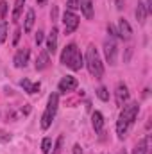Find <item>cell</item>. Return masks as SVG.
I'll return each mask as SVG.
<instances>
[{"label": "cell", "mask_w": 152, "mask_h": 154, "mask_svg": "<svg viewBox=\"0 0 152 154\" xmlns=\"http://www.w3.org/2000/svg\"><path fill=\"white\" fill-rule=\"evenodd\" d=\"M138 109H140V108H138V102H131V104L123 106L122 113L118 116V124H116V133H118V138H120V140L127 134L129 127L132 125L134 118L138 116Z\"/></svg>", "instance_id": "1"}, {"label": "cell", "mask_w": 152, "mask_h": 154, "mask_svg": "<svg viewBox=\"0 0 152 154\" xmlns=\"http://www.w3.org/2000/svg\"><path fill=\"white\" fill-rule=\"evenodd\" d=\"M61 63L66 65L72 70H81L82 68L84 61H82V56H81V52H79L75 43H70L68 47H65V50L61 54Z\"/></svg>", "instance_id": "2"}, {"label": "cell", "mask_w": 152, "mask_h": 154, "mask_svg": "<svg viewBox=\"0 0 152 154\" xmlns=\"http://www.w3.org/2000/svg\"><path fill=\"white\" fill-rule=\"evenodd\" d=\"M86 65H88V70L90 74L97 79L104 75V66H102V61H100V56L97 52V48L93 45L88 47V52H86Z\"/></svg>", "instance_id": "3"}, {"label": "cell", "mask_w": 152, "mask_h": 154, "mask_svg": "<svg viewBox=\"0 0 152 154\" xmlns=\"http://www.w3.org/2000/svg\"><path fill=\"white\" fill-rule=\"evenodd\" d=\"M57 102H59L57 93H50V97H48V106H47L45 113L41 116V127H43V129H48V127H50V124H52V120H54V116H56V111H57Z\"/></svg>", "instance_id": "4"}, {"label": "cell", "mask_w": 152, "mask_h": 154, "mask_svg": "<svg viewBox=\"0 0 152 154\" xmlns=\"http://www.w3.org/2000/svg\"><path fill=\"white\" fill-rule=\"evenodd\" d=\"M63 23H65V32H66V34H72L77 27H79V16L74 14L72 11H65V14H63Z\"/></svg>", "instance_id": "5"}, {"label": "cell", "mask_w": 152, "mask_h": 154, "mask_svg": "<svg viewBox=\"0 0 152 154\" xmlns=\"http://www.w3.org/2000/svg\"><path fill=\"white\" fill-rule=\"evenodd\" d=\"M104 52H106V59H108V63H109V65H114V63H116V52H118L114 39L109 38V39L104 41Z\"/></svg>", "instance_id": "6"}, {"label": "cell", "mask_w": 152, "mask_h": 154, "mask_svg": "<svg viewBox=\"0 0 152 154\" xmlns=\"http://www.w3.org/2000/svg\"><path fill=\"white\" fill-rule=\"evenodd\" d=\"M114 99H116V106H123L129 99V90L123 82L116 84V91H114Z\"/></svg>", "instance_id": "7"}, {"label": "cell", "mask_w": 152, "mask_h": 154, "mask_svg": "<svg viewBox=\"0 0 152 154\" xmlns=\"http://www.w3.org/2000/svg\"><path fill=\"white\" fill-rule=\"evenodd\" d=\"M77 86H79V82H77V79L74 75H66L59 81V91H63V93L75 90Z\"/></svg>", "instance_id": "8"}, {"label": "cell", "mask_w": 152, "mask_h": 154, "mask_svg": "<svg viewBox=\"0 0 152 154\" xmlns=\"http://www.w3.org/2000/svg\"><path fill=\"white\" fill-rule=\"evenodd\" d=\"M131 34H132V29H131L129 22L125 18H120V22H118V36L122 39H131Z\"/></svg>", "instance_id": "9"}, {"label": "cell", "mask_w": 152, "mask_h": 154, "mask_svg": "<svg viewBox=\"0 0 152 154\" xmlns=\"http://www.w3.org/2000/svg\"><path fill=\"white\" fill-rule=\"evenodd\" d=\"M56 50H57V29L52 27V32L48 34V39H47V52L56 54Z\"/></svg>", "instance_id": "10"}, {"label": "cell", "mask_w": 152, "mask_h": 154, "mask_svg": "<svg viewBox=\"0 0 152 154\" xmlns=\"http://www.w3.org/2000/svg\"><path fill=\"white\" fill-rule=\"evenodd\" d=\"M27 59H29V50L23 48V50H18V54L14 56V66L16 68H22L27 65Z\"/></svg>", "instance_id": "11"}, {"label": "cell", "mask_w": 152, "mask_h": 154, "mask_svg": "<svg viewBox=\"0 0 152 154\" xmlns=\"http://www.w3.org/2000/svg\"><path fill=\"white\" fill-rule=\"evenodd\" d=\"M48 63H50V57H48V52H47V50H43V52H39V56L36 57V70H45V68L48 66Z\"/></svg>", "instance_id": "12"}, {"label": "cell", "mask_w": 152, "mask_h": 154, "mask_svg": "<svg viewBox=\"0 0 152 154\" xmlns=\"http://www.w3.org/2000/svg\"><path fill=\"white\" fill-rule=\"evenodd\" d=\"M79 2V7L82 9V13H84V16L90 20V18H93V4H91V0H77Z\"/></svg>", "instance_id": "13"}, {"label": "cell", "mask_w": 152, "mask_h": 154, "mask_svg": "<svg viewBox=\"0 0 152 154\" xmlns=\"http://www.w3.org/2000/svg\"><path fill=\"white\" fill-rule=\"evenodd\" d=\"M91 124H93V129H95L97 133H100L102 127H104V116H102V113L95 111V113L91 115Z\"/></svg>", "instance_id": "14"}, {"label": "cell", "mask_w": 152, "mask_h": 154, "mask_svg": "<svg viewBox=\"0 0 152 154\" xmlns=\"http://www.w3.org/2000/svg\"><path fill=\"white\" fill-rule=\"evenodd\" d=\"M20 84H22V88H23L27 93H36V91H39V88H41V84H39V82L31 84V81H29V79H22V81H20Z\"/></svg>", "instance_id": "15"}, {"label": "cell", "mask_w": 152, "mask_h": 154, "mask_svg": "<svg viewBox=\"0 0 152 154\" xmlns=\"http://www.w3.org/2000/svg\"><path fill=\"white\" fill-rule=\"evenodd\" d=\"M34 20H36V14H34V11H32V9H29V11H27V14H25V27H23V31H25V32H31V31H32Z\"/></svg>", "instance_id": "16"}, {"label": "cell", "mask_w": 152, "mask_h": 154, "mask_svg": "<svg viewBox=\"0 0 152 154\" xmlns=\"http://www.w3.org/2000/svg\"><path fill=\"white\" fill-rule=\"evenodd\" d=\"M23 4H25V0H16V4H14V11H13V22H18V20H20L22 9H23Z\"/></svg>", "instance_id": "17"}, {"label": "cell", "mask_w": 152, "mask_h": 154, "mask_svg": "<svg viewBox=\"0 0 152 154\" xmlns=\"http://www.w3.org/2000/svg\"><path fill=\"white\" fill-rule=\"evenodd\" d=\"M147 143H149V138H143L138 142V145L134 147L132 154H147Z\"/></svg>", "instance_id": "18"}, {"label": "cell", "mask_w": 152, "mask_h": 154, "mask_svg": "<svg viewBox=\"0 0 152 154\" xmlns=\"http://www.w3.org/2000/svg\"><path fill=\"white\" fill-rule=\"evenodd\" d=\"M136 18H138V22H145V18H147V9H145V4H138V9H136Z\"/></svg>", "instance_id": "19"}, {"label": "cell", "mask_w": 152, "mask_h": 154, "mask_svg": "<svg viewBox=\"0 0 152 154\" xmlns=\"http://www.w3.org/2000/svg\"><path fill=\"white\" fill-rule=\"evenodd\" d=\"M97 95H99V99H100V100H104V102H106V100H109V91H108L104 86L97 90Z\"/></svg>", "instance_id": "20"}, {"label": "cell", "mask_w": 152, "mask_h": 154, "mask_svg": "<svg viewBox=\"0 0 152 154\" xmlns=\"http://www.w3.org/2000/svg\"><path fill=\"white\" fill-rule=\"evenodd\" d=\"M50 149H52V140H50V138H45V140L41 142V151L45 154H48Z\"/></svg>", "instance_id": "21"}, {"label": "cell", "mask_w": 152, "mask_h": 154, "mask_svg": "<svg viewBox=\"0 0 152 154\" xmlns=\"http://www.w3.org/2000/svg\"><path fill=\"white\" fill-rule=\"evenodd\" d=\"M5 38H7V23L0 22V43H4Z\"/></svg>", "instance_id": "22"}, {"label": "cell", "mask_w": 152, "mask_h": 154, "mask_svg": "<svg viewBox=\"0 0 152 154\" xmlns=\"http://www.w3.org/2000/svg\"><path fill=\"white\" fill-rule=\"evenodd\" d=\"M0 16H2V20L7 16V2H5V0L0 2Z\"/></svg>", "instance_id": "23"}, {"label": "cell", "mask_w": 152, "mask_h": 154, "mask_svg": "<svg viewBox=\"0 0 152 154\" xmlns=\"http://www.w3.org/2000/svg\"><path fill=\"white\" fill-rule=\"evenodd\" d=\"M9 140H11V136H9L4 129H0V142H4V143H5V142H9Z\"/></svg>", "instance_id": "24"}, {"label": "cell", "mask_w": 152, "mask_h": 154, "mask_svg": "<svg viewBox=\"0 0 152 154\" xmlns=\"http://www.w3.org/2000/svg\"><path fill=\"white\" fill-rule=\"evenodd\" d=\"M63 136H59V140H57V145H56V151H54V154H59L61 152V145H63Z\"/></svg>", "instance_id": "25"}, {"label": "cell", "mask_w": 152, "mask_h": 154, "mask_svg": "<svg viewBox=\"0 0 152 154\" xmlns=\"http://www.w3.org/2000/svg\"><path fill=\"white\" fill-rule=\"evenodd\" d=\"M20 34H22V31L16 29V31H14V38H13V45H18V41H20Z\"/></svg>", "instance_id": "26"}, {"label": "cell", "mask_w": 152, "mask_h": 154, "mask_svg": "<svg viewBox=\"0 0 152 154\" xmlns=\"http://www.w3.org/2000/svg\"><path fill=\"white\" fill-rule=\"evenodd\" d=\"M50 18H52V22H56V20H57V7H56V5L52 7V13H50Z\"/></svg>", "instance_id": "27"}, {"label": "cell", "mask_w": 152, "mask_h": 154, "mask_svg": "<svg viewBox=\"0 0 152 154\" xmlns=\"http://www.w3.org/2000/svg\"><path fill=\"white\" fill-rule=\"evenodd\" d=\"M68 7H70V9H77V7H79V2H77V0H68Z\"/></svg>", "instance_id": "28"}, {"label": "cell", "mask_w": 152, "mask_h": 154, "mask_svg": "<svg viewBox=\"0 0 152 154\" xmlns=\"http://www.w3.org/2000/svg\"><path fill=\"white\" fill-rule=\"evenodd\" d=\"M43 41V32L41 31H38V34H36V45H39Z\"/></svg>", "instance_id": "29"}, {"label": "cell", "mask_w": 152, "mask_h": 154, "mask_svg": "<svg viewBox=\"0 0 152 154\" xmlns=\"http://www.w3.org/2000/svg\"><path fill=\"white\" fill-rule=\"evenodd\" d=\"M74 154H82V149H81V145H79V143L74 145Z\"/></svg>", "instance_id": "30"}, {"label": "cell", "mask_w": 152, "mask_h": 154, "mask_svg": "<svg viewBox=\"0 0 152 154\" xmlns=\"http://www.w3.org/2000/svg\"><path fill=\"white\" fill-rule=\"evenodd\" d=\"M123 2H125V0H116V9H118V11L123 9Z\"/></svg>", "instance_id": "31"}, {"label": "cell", "mask_w": 152, "mask_h": 154, "mask_svg": "<svg viewBox=\"0 0 152 154\" xmlns=\"http://www.w3.org/2000/svg\"><path fill=\"white\" fill-rule=\"evenodd\" d=\"M108 31H109V34H113V36H118V32H116V29H114L113 25H109V27H108Z\"/></svg>", "instance_id": "32"}, {"label": "cell", "mask_w": 152, "mask_h": 154, "mask_svg": "<svg viewBox=\"0 0 152 154\" xmlns=\"http://www.w3.org/2000/svg\"><path fill=\"white\" fill-rule=\"evenodd\" d=\"M36 2H38V5H45L47 4V0H36Z\"/></svg>", "instance_id": "33"}, {"label": "cell", "mask_w": 152, "mask_h": 154, "mask_svg": "<svg viewBox=\"0 0 152 154\" xmlns=\"http://www.w3.org/2000/svg\"><path fill=\"white\" fill-rule=\"evenodd\" d=\"M118 154H127V152H125V151H120V152H118Z\"/></svg>", "instance_id": "34"}]
</instances>
